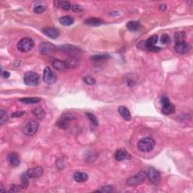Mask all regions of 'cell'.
<instances>
[{"label":"cell","mask_w":193,"mask_h":193,"mask_svg":"<svg viewBox=\"0 0 193 193\" xmlns=\"http://www.w3.org/2000/svg\"><path fill=\"white\" fill-rule=\"evenodd\" d=\"M83 81H85V84H87L88 85H93L96 83L95 79L91 76H86L83 78Z\"/></svg>","instance_id":"d6a6232c"},{"label":"cell","mask_w":193,"mask_h":193,"mask_svg":"<svg viewBox=\"0 0 193 193\" xmlns=\"http://www.w3.org/2000/svg\"><path fill=\"white\" fill-rule=\"evenodd\" d=\"M19 101L22 103H26V104H36L39 102L41 101V98L39 97H27V98H21Z\"/></svg>","instance_id":"cb8c5ba5"},{"label":"cell","mask_w":193,"mask_h":193,"mask_svg":"<svg viewBox=\"0 0 193 193\" xmlns=\"http://www.w3.org/2000/svg\"><path fill=\"white\" fill-rule=\"evenodd\" d=\"M56 76L54 74L52 70L48 66H46L44 70L43 80L47 84H54L56 81Z\"/></svg>","instance_id":"9c48e42d"},{"label":"cell","mask_w":193,"mask_h":193,"mask_svg":"<svg viewBox=\"0 0 193 193\" xmlns=\"http://www.w3.org/2000/svg\"><path fill=\"white\" fill-rule=\"evenodd\" d=\"M60 7L65 11H69L70 8H71L72 6H71V5H70V2L64 1V2H60Z\"/></svg>","instance_id":"1f68e13d"},{"label":"cell","mask_w":193,"mask_h":193,"mask_svg":"<svg viewBox=\"0 0 193 193\" xmlns=\"http://www.w3.org/2000/svg\"><path fill=\"white\" fill-rule=\"evenodd\" d=\"M56 51V47L49 42H42L39 45V51L42 55H51Z\"/></svg>","instance_id":"30bf717a"},{"label":"cell","mask_w":193,"mask_h":193,"mask_svg":"<svg viewBox=\"0 0 193 193\" xmlns=\"http://www.w3.org/2000/svg\"><path fill=\"white\" fill-rule=\"evenodd\" d=\"M190 48V44H189L188 42H185V41L177 42V43H176L175 45H174V50H175L177 53L181 54V55L189 52Z\"/></svg>","instance_id":"7c38bea8"},{"label":"cell","mask_w":193,"mask_h":193,"mask_svg":"<svg viewBox=\"0 0 193 193\" xmlns=\"http://www.w3.org/2000/svg\"><path fill=\"white\" fill-rule=\"evenodd\" d=\"M33 46H34V41L28 37L22 39L18 43V50L22 53L28 52L32 49Z\"/></svg>","instance_id":"5b68a950"},{"label":"cell","mask_w":193,"mask_h":193,"mask_svg":"<svg viewBox=\"0 0 193 193\" xmlns=\"http://www.w3.org/2000/svg\"><path fill=\"white\" fill-rule=\"evenodd\" d=\"M39 127V125L38 122L36 121H29L28 122L24 125L23 127V129H22V131L25 135L27 136L31 137L33 136L34 134H36L37 131H38Z\"/></svg>","instance_id":"3957f363"},{"label":"cell","mask_w":193,"mask_h":193,"mask_svg":"<svg viewBox=\"0 0 193 193\" xmlns=\"http://www.w3.org/2000/svg\"><path fill=\"white\" fill-rule=\"evenodd\" d=\"M33 114H34L37 118H39V119H42V118H43L45 116V112H44L43 109L41 108L35 109V110H33Z\"/></svg>","instance_id":"4316f807"},{"label":"cell","mask_w":193,"mask_h":193,"mask_svg":"<svg viewBox=\"0 0 193 193\" xmlns=\"http://www.w3.org/2000/svg\"><path fill=\"white\" fill-rule=\"evenodd\" d=\"M74 116H72L70 113H66V114H64L62 116L57 120V125L61 129H66L69 127L70 122L72 119H74Z\"/></svg>","instance_id":"52a82bcc"},{"label":"cell","mask_w":193,"mask_h":193,"mask_svg":"<svg viewBox=\"0 0 193 193\" xmlns=\"http://www.w3.org/2000/svg\"><path fill=\"white\" fill-rule=\"evenodd\" d=\"M158 39H159V37H158V36H156V35H154V36L149 37L147 40L145 41L144 42L145 48L146 49L147 48L155 45V44L158 42Z\"/></svg>","instance_id":"7402d4cb"},{"label":"cell","mask_w":193,"mask_h":193,"mask_svg":"<svg viewBox=\"0 0 193 193\" xmlns=\"http://www.w3.org/2000/svg\"><path fill=\"white\" fill-rule=\"evenodd\" d=\"M8 121V115L4 110L1 109L0 111V125H3Z\"/></svg>","instance_id":"83f0119b"},{"label":"cell","mask_w":193,"mask_h":193,"mask_svg":"<svg viewBox=\"0 0 193 193\" xmlns=\"http://www.w3.org/2000/svg\"><path fill=\"white\" fill-rule=\"evenodd\" d=\"M112 191V185H105L103 186L99 190H96V192H110Z\"/></svg>","instance_id":"e575fe53"},{"label":"cell","mask_w":193,"mask_h":193,"mask_svg":"<svg viewBox=\"0 0 193 193\" xmlns=\"http://www.w3.org/2000/svg\"><path fill=\"white\" fill-rule=\"evenodd\" d=\"M42 31L45 36L52 39H57L59 36V35H60V32H59L58 29L54 28V27H46V28L42 29Z\"/></svg>","instance_id":"4fadbf2b"},{"label":"cell","mask_w":193,"mask_h":193,"mask_svg":"<svg viewBox=\"0 0 193 193\" xmlns=\"http://www.w3.org/2000/svg\"><path fill=\"white\" fill-rule=\"evenodd\" d=\"M8 161L12 167H18L20 165V160L18 155L15 153H12L8 155Z\"/></svg>","instance_id":"e0dca14e"},{"label":"cell","mask_w":193,"mask_h":193,"mask_svg":"<svg viewBox=\"0 0 193 193\" xmlns=\"http://www.w3.org/2000/svg\"><path fill=\"white\" fill-rule=\"evenodd\" d=\"M23 81L29 86H36L39 82V76L35 72H27L23 76Z\"/></svg>","instance_id":"277c9868"},{"label":"cell","mask_w":193,"mask_h":193,"mask_svg":"<svg viewBox=\"0 0 193 193\" xmlns=\"http://www.w3.org/2000/svg\"><path fill=\"white\" fill-rule=\"evenodd\" d=\"M161 112H162L163 114L166 115V116L174 114V113L175 112V107H174V106L170 102V103L162 105Z\"/></svg>","instance_id":"ffe728a7"},{"label":"cell","mask_w":193,"mask_h":193,"mask_svg":"<svg viewBox=\"0 0 193 193\" xmlns=\"http://www.w3.org/2000/svg\"><path fill=\"white\" fill-rule=\"evenodd\" d=\"M45 10V6L42 5H37L33 8V12L36 14H42Z\"/></svg>","instance_id":"4dcf8cb0"},{"label":"cell","mask_w":193,"mask_h":193,"mask_svg":"<svg viewBox=\"0 0 193 193\" xmlns=\"http://www.w3.org/2000/svg\"><path fill=\"white\" fill-rule=\"evenodd\" d=\"M52 66L54 68H55L57 70L60 71H65L68 70V65L66 60H55L52 62Z\"/></svg>","instance_id":"9a60e30c"},{"label":"cell","mask_w":193,"mask_h":193,"mask_svg":"<svg viewBox=\"0 0 193 193\" xmlns=\"http://www.w3.org/2000/svg\"><path fill=\"white\" fill-rule=\"evenodd\" d=\"M60 50L64 52H66L69 54V55H71V57H76V55H79V48L74 47L72 45H63L61 47Z\"/></svg>","instance_id":"5bb4252c"},{"label":"cell","mask_w":193,"mask_h":193,"mask_svg":"<svg viewBox=\"0 0 193 193\" xmlns=\"http://www.w3.org/2000/svg\"><path fill=\"white\" fill-rule=\"evenodd\" d=\"M86 116L89 118V120H90L91 122H92L93 125H95V126L98 125L97 118H96V116H94V114H92V113H90V112H86Z\"/></svg>","instance_id":"f1b7e54d"},{"label":"cell","mask_w":193,"mask_h":193,"mask_svg":"<svg viewBox=\"0 0 193 193\" xmlns=\"http://www.w3.org/2000/svg\"><path fill=\"white\" fill-rule=\"evenodd\" d=\"M155 146V141L151 137H145L141 139L137 143V148L143 153H149Z\"/></svg>","instance_id":"6da1fadb"},{"label":"cell","mask_w":193,"mask_h":193,"mask_svg":"<svg viewBox=\"0 0 193 193\" xmlns=\"http://www.w3.org/2000/svg\"><path fill=\"white\" fill-rule=\"evenodd\" d=\"M147 177L149 178V181L151 182L153 184H159V182L161 180V174L159 171L154 168H150L148 170Z\"/></svg>","instance_id":"ba28073f"},{"label":"cell","mask_w":193,"mask_h":193,"mask_svg":"<svg viewBox=\"0 0 193 193\" xmlns=\"http://www.w3.org/2000/svg\"><path fill=\"white\" fill-rule=\"evenodd\" d=\"M159 7H160V10L161 11H165V10H166V8H167L166 5H164V4L161 5Z\"/></svg>","instance_id":"b9f144b4"},{"label":"cell","mask_w":193,"mask_h":193,"mask_svg":"<svg viewBox=\"0 0 193 193\" xmlns=\"http://www.w3.org/2000/svg\"><path fill=\"white\" fill-rule=\"evenodd\" d=\"M161 42L164 44H168L170 42V38L168 34H163L161 37Z\"/></svg>","instance_id":"836d02e7"},{"label":"cell","mask_w":193,"mask_h":193,"mask_svg":"<svg viewBox=\"0 0 193 193\" xmlns=\"http://www.w3.org/2000/svg\"><path fill=\"white\" fill-rule=\"evenodd\" d=\"M44 173V169L42 167H36L29 169L24 173L21 177L27 178V179H31V178H37L39 177Z\"/></svg>","instance_id":"8992f818"},{"label":"cell","mask_w":193,"mask_h":193,"mask_svg":"<svg viewBox=\"0 0 193 193\" xmlns=\"http://www.w3.org/2000/svg\"><path fill=\"white\" fill-rule=\"evenodd\" d=\"M185 38V34L183 32H177L175 34H174V39L176 41V43L183 42Z\"/></svg>","instance_id":"484cf974"},{"label":"cell","mask_w":193,"mask_h":193,"mask_svg":"<svg viewBox=\"0 0 193 193\" xmlns=\"http://www.w3.org/2000/svg\"><path fill=\"white\" fill-rule=\"evenodd\" d=\"M66 63H67L69 69L76 67V66H77L78 64H79V60H78V59L76 57H70V58L66 60Z\"/></svg>","instance_id":"d4e9b609"},{"label":"cell","mask_w":193,"mask_h":193,"mask_svg":"<svg viewBox=\"0 0 193 193\" xmlns=\"http://www.w3.org/2000/svg\"><path fill=\"white\" fill-rule=\"evenodd\" d=\"M59 22L63 26H70L74 23V19L71 16H64L59 19Z\"/></svg>","instance_id":"603a6c76"},{"label":"cell","mask_w":193,"mask_h":193,"mask_svg":"<svg viewBox=\"0 0 193 193\" xmlns=\"http://www.w3.org/2000/svg\"><path fill=\"white\" fill-rule=\"evenodd\" d=\"M84 23L89 27H99L103 23V21L97 18H89L85 20Z\"/></svg>","instance_id":"2e32d148"},{"label":"cell","mask_w":193,"mask_h":193,"mask_svg":"<svg viewBox=\"0 0 193 193\" xmlns=\"http://www.w3.org/2000/svg\"><path fill=\"white\" fill-rule=\"evenodd\" d=\"M73 178L77 183H84L86 182L88 179V174L85 172H81V171H77L73 174Z\"/></svg>","instance_id":"d6986e66"},{"label":"cell","mask_w":193,"mask_h":193,"mask_svg":"<svg viewBox=\"0 0 193 193\" xmlns=\"http://www.w3.org/2000/svg\"><path fill=\"white\" fill-rule=\"evenodd\" d=\"M126 27H127L129 31L136 32V31L140 29V24L139 22L135 21V20H131V21L128 22L127 24H126Z\"/></svg>","instance_id":"44dd1931"},{"label":"cell","mask_w":193,"mask_h":193,"mask_svg":"<svg viewBox=\"0 0 193 193\" xmlns=\"http://www.w3.org/2000/svg\"><path fill=\"white\" fill-rule=\"evenodd\" d=\"M114 157L115 159L118 161L129 160V159H132V156H131V154H130L125 149H123V148L116 150V153H115L114 155Z\"/></svg>","instance_id":"8fae6325"},{"label":"cell","mask_w":193,"mask_h":193,"mask_svg":"<svg viewBox=\"0 0 193 193\" xmlns=\"http://www.w3.org/2000/svg\"><path fill=\"white\" fill-rule=\"evenodd\" d=\"M108 57L109 56L107 55H94V56H92L90 59L93 61H99V60H105V59H107Z\"/></svg>","instance_id":"f546056e"},{"label":"cell","mask_w":193,"mask_h":193,"mask_svg":"<svg viewBox=\"0 0 193 193\" xmlns=\"http://www.w3.org/2000/svg\"><path fill=\"white\" fill-rule=\"evenodd\" d=\"M146 50H148V51H153V52H157V51H160L161 48L159 47H157V46L154 45V46H152V47L147 48H146Z\"/></svg>","instance_id":"f35d334b"},{"label":"cell","mask_w":193,"mask_h":193,"mask_svg":"<svg viewBox=\"0 0 193 193\" xmlns=\"http://www.w3.org/2000/svg\"><path fill=\"white\" fill-rule=\"evenodd\" d=\"M2 76L5 78V79H8L10 76V73L8 71H3L2 72Z\"/></svg>","instance_id":"60d3db41"},{"label":"cell","mask_w":193,"mask_h":193,"mask_svg":"<svg viewBox=\"0 0 193 193\" xmlns=\"http://www.w3.org/2000/svg\"><path fill=\"white\" fill-rule=\"evenodd\" d=\"M146 177H147V174H146V172L140 171L133 177L128 178L126 183L130 186H137V185L143 183L144 181L146 180Z\"/></svg>","instance_id":"7a4b0ae2"},{"label":"cell","mask_w":193,"mask_h":193,"mask_svg":"<svg viewBox=\"0 0 193 193\" xmlns=\"http://www.w3.org/2000/svg\"><path fill=\"white\" fill-rule=\"evenodd\" d=\"M118 113L120 114V116L122 117L125 121H130L131 119V115L127 107H124V106H121L118 108Z\"/></svg>","instance_id":"ac0fdd59"},{"label":"cell","mask_w":193,"mask_h":193,"mask_svg":"<svg viewBox=\"0 0 193 193\" xmlns=\"http://www.w3.org/2000/svg\"><path fill=\"white\" fill-rule=\"evenodd\" d=\"M160 102H161V105H164V104H166V103H170V100H169V98L168 97V96H162L161 97V100H160Z\"/></svg>","instance_id":"74e56055"},{"label":"cell","mask_w":193,"mask_h":193,"mask_svg":"<svg viewBox=\"0 0 193 193\" xmlns=\"http://www.w3.org/2000/svg\"><path fill=\"white\" fill-rule=\"evenodd\" d=\"M1 190H2V192H4V189H3V183H1Z\"/></svg>","instance_id":"7bdbcfd3"},{"label":"cell","mask_w":193,"mask_h":193,"mask_svg":"<svg viewBox=\"0 0 193 193\" xmlns=\"http://www.w3.org/2000/svg\"><path fill=\"white\" fill-rule=\"evenodd\" d=\"M72 12H76V13H78V12H80L81 10H82V8H81V7L80 6V5H73L71 7Z\"/></svg>","instance_id":"8d00e7d4"},{"label":"cell","mask_w":193,"mask_h":193,"mask_svg":"<svg viewBox=\"0 0 193 193\" xmlns=\"http://www.w3.org/2000/svg\"><path fill=\"white\" fill-rule=\"evenodd\" d=\"M24 114H25V112H23V111H19V112H15L13 113L12 115V118H17V117H20L23 116Z\"/></svg>","instance_id":"ab89813d"},{"label":"cell","mask_w":193,"mask_h":193,"mask_svg":"<svg viewBox=\"0 0 193 193\" xmlns=\"http://www.w3.org/2000/svg\"><path fill=\"white\" fill-rule=\"evenodd\" d=\"M22 188L21 185H12V186L10 187V189H9V192H20Z\"/></svg>","instance_id":"d590c367"}]
</instances>
